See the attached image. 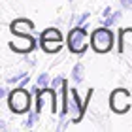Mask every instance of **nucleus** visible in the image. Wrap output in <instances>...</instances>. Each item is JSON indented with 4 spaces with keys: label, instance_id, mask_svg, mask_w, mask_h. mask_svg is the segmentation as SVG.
<instances>
[{
    "label": "nucleus",
    "instance_id": "1",
    "mask_svg": "<svg viewBox=\"0 0 132 132\" xmlns=\"http://www.w3.org/2000/svg\"><path fill=\"white\" fill-rule=\"evenodd\" d=\"M6 100H8V108L15 115H23V113H28L32 106V93H28L25 87L17 85L13 91H10Z\"/></svg>",
    "mask_w": 132,
    "mask_h": 132
},
{
    "label": "nucleus",
    "instance_id": "2",
    "mask_svg": "<svg viewBox=\"0 0 132 132\" xmlns=\"http://www.w3.org/2000/svg\"><path fill=\"white\" fill-rule=\"evenodd\" d=\"M89 25L85 27H76L72 28L70 34H68V47L72 53H76V55H83V53L87 51L89 47Z\"/></svg>",
    "mask_w": 132,
    "mask_h": 132
},
{
    "label": "nucleus",
    "instance_id": "3",
    "mask_svg": "<svg viewBox=\"0 0 132 132\" xmlns=\"http://www.w3.org/2000/svg\"><path fill=\"white\" fill-rule=\"evenodd\" d=\"M91 45L96 53H108L113 47V32L108 27L94 28L91 34Z\"/></svg>",
    "mask_w": 132,
    "mask_h": 132
},
{
    "label": "nucleus",
    "instance_id": "4",
    "mask_svg": "<svg viewBox=\"0 0 132 132\" xmlns=\"http://www.w3.org/2000/svg\"><path fill=\"white\" fill-rule=\"evenodd\" d=\"M66 106H68V115L72 117L70 121L72 123H77L81 121L83 113H85V102L79 100V94L74 87H68V93H66Z\"/></svg>",
    "mask_w": 132,
    "mask_h": 132
},
{
    "label": "nucleus",
    "instance_id": "5",
    "mask_svg": "<svg viewBox=\"0 0 132 132\" xmlns=\"http://www.w3.org/2000/svg\"><path fill=\"white\" fill-rule=\"evenodd\" d=\"M49 110V113L55 115L57 113V96H55V89L53 87H42L38 93H36V111L42 113L45 110Z\"/></svg>",
    "mask_w": 132,
    "mask_h": 132
},
{
    "label": "nucleus",
    "instance_id": "6",
    "mask_svg": "<svg viewBox=\"0 0 132 132\" xmlns=\"http://www.w3.org/2000/svg\"><path fill=\"white\" fill-rule=\"evenodd\" d=\"M132 106V98L127 89H115L110 96V108L115 113H127Z\"/></svg>",
    "mask_w": 132,
    "mask_h": 132
},
{
    "label": "nucleus",
    "instance_id": "7",
    "mask_svg": "<svg viewBox=\"0 0 132 132\" xmlns=\"http://www.w3.org/2000/svg\"><path fill=\"white\" fill-rule=\"evenodd\" d=\"M15 38L10 42V47L15 53H30L36 49V40L30 34H13Z\"/></svg>",
    "mask_w": 132,
    "mask_h": 132
},
{
    "label": "nucleus",
    "instance_id": "8",
    "mask_svg": "<svg viewBox=\"0 0 132 132\" xmlns=\"http://www.w3.org/2000/svg\"><path fill=\"white\" fill-rule=\"evenodd\" d=\"M119 53L132 55V27L123 28L119 32Z\"/></svg>",
    "mask_w": 132,
    "mask_h": 132
},
{
    "label": "nucleus",
    "instance_id": "9",
    "mask_svg": "<svg viewBox=\"0 0 132 132\" xmlns=\"http://www.w3.org/2000/svg\"><path fill=\"white\" fill-rule=\"evenodd\" d=\"M10 30L11 34H30L34 30V23L28 19H15L10 25Z\"/></svg>",
    "mask_w": 132,
    "mask_h": 132
},
{
    "label": "nucleus",
    "instance_id": "10",
    "mask_svg": "<svg viewBox=\"0 0 132 132\" xmlns=\"http://www.w3.org/2000/svg\"><path fill=\"white\" fill-rule=\"evenodd\" d=\"M38 42H40V47H42L45 53H49V55L59 53V51L62 49V45H64L62 40H38Z\"/></svg>",
    "mask_w": 132,
    "mask_h": 132
},
{
    "label": "nucleus",
    "instance_id": "11",
    "mask_svg": "<svg viewBox=\"0 0 132 132\" xmlns=\"http://www.w3.org/2000/svg\"><path fill=\"white\" fill-rule=\"evenodd\" d=\"M40 40H62V34L57 27H49V28H45V30H42Z\"/></svg>",
    "mask_w": 132,
    "mask_h": 132
},
{
    "label": "nucleus",
    "instance_id": "12",
    "mask_svg": "<svg viewBox=\"0 0 132 132\" xmlns=\"http://www.w3.org/2000/svg\"><path fill=\"white\" fill-rule=\"evenodd\" d=\"M72 77H74V81L77 83V85L83 81V64L81 62H77L74 68H72Z\"/></svg>",
    "mask_w": 132,
    "mask_h": 132
},
{
    "label": "nucleus",
    "instance_id": "13",
    "mask_svg": "<svg viewBox=\"0 0 132 132\" xmlns=\"http://www.w3.org/2000/svg\"><path fill=\"white\" fill-rule=\"evenodd\" d=\"M121 17H123V11L119 10V11H115L113 15L106 17V19H104V27H108V28H110V27H113L115 23H119V21H121Z\"/></svg>",
    "mask_w": 132,
    "mask_h": 132
},
{
    "label": "nucleus",
    "instance_id": "14",
    "mask_svg": "<svg viewBox=\"0 0 132 132\" xmlns=\"http://www.w3.org/2000/svg\"><path fill=\"white\" fill-rule=\"evenodd\" d=\"M36 83H38L40 87H51V79H49V74H47V72H42V74L38 76V79H36Z\"/></svg>",
    "mask_w": 132,
    "mask_h": 132
},
{
    "label": "nucleus",
    "instance_id": "15",
    "mask_svg": "<svg viewBox=\"0 0 132 132\" xmlns=\"http://www.w3.org/2000/svg\"><path fill=\"white\" fill-rule=\"evenodd\" d=\"M38 115H40V113H38V111H30V113H28V115H27V121H25V127H27V128H32V127H34V125H36V121H38Z\"/></svg>",
    "mask_w": 132,
    "mask_h": 132
},
{
    "label": "nucleus",
    "instance_id": "16",
    "mask_svg": "<svg viewBox=\"0 0 132 132\" xmlns=\"http://www.w3.org/2000/svg\"><path fill=\"white\" fill-rule=\"evenodd\" d=\"M23 77H27V72L25 70H21V72H17L15 76H11V77H8V83H11V85H13V83H19Z\"/></svg>",
    "mask_w": 132,
    "mask_h": 132
},
{
    "label": "nucleus",
    "instance_id": "17",
    "mask_svg": "<svg viewBox=\"0 0 132 132\" xmlns=\"http://www.w3.org/2000/svg\"><path fill=\"white\" fill-rule=\"evenodd\" d=\"M89 17H91V11H85V13H81V15L76 19V27H83V23H85Z\"/></svg>",
    "mask_w": 132,
    "mask_h": 132
},
{
    "label": "nucleus",
    "instance_id": "18",
    "mask_svg": "<svg viewBox=\"0 0 132 132\" xmlns=\"http://www.w3.org/2000/svg\"><path fill=\"white\" fill-rule=\"evenodd\" d=\"M62 81H64V77H62V76H57L55 79L51 81V87H53V89H59V87L62 85Z\"/></svg>",
    "mask_w": 132,
    "mask_h": 132
},
{
    "label": "nucleus",
    "instance_id": "19",
    "mask_svg": "<svg viewBox=\"0 0 132 132\" xmlns=\"http://www.w3.org/2000/svg\"><path fill=\"white\" fill-rule=\"evenodd\" d=\"M119 6L123 10H130L132 8V0H119Z\"/></svg>",
    "mask_w": 132,
    "mask_h": 132
},
{
    "label": "nucleus",
    "instance_id": "20",
    "mask_svg": "<svg viewBox=\"0 0 132 132\" xmlns=\"http://www.w3.org/2000/svg\"><path fill=\"white\" fill-rule=\"evenodd\" d=\"M8 94H10V91H8V89H6V87H0V98H8Z\"/></svg>",
    "mask_w": 132,
    "mask_h": 132
},
{
    "label": "nucleus",
    "instance_id": "21",
    "mask_svg": "<svg viewBox=\"0 0 132 132\" xmlns=\"http://www.w3.org/2000/svg\"><path fill=\"white\" fill-rule=\"evenodd\" d=\"M110 15H111V8H110V6H106L104 11H102V17L106 19V17H110Z\"/></svg>",
    "mask_w": 132,
    "mask_h": 132
},
{
    "label": "nucleus",
    "instance_id": "22",
    "mask_svg": "<svg viewBox=\"0 0 132 132\" xmlns=\"http://www.w3.org/2000/svg\"><path fill=\"white\" fill-rule=\"evenodd\" d=\"M28 83H30V77H23V79L19 81V87H27Z\"/></svg>",
    "mask_w": 132,
    "mask_h": 132
},
{
    "label": "nucleus",
    "instance_id": "23",
    "mask_svg": "<svg viewBox=\"0 0 132 132\" xmlns=\"http://www.w3.org/2000/svg\"><path fill=\"white\" fill-rule=\"evenodd\" d=\"M0 130H6V121H4V119L0 121Z\"/></svg>",
    "mask_w": 132,
    "mask_h": 132
}]
</instances>
